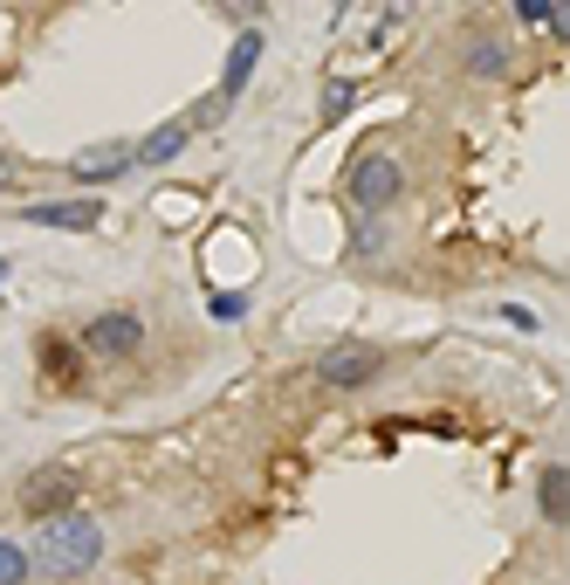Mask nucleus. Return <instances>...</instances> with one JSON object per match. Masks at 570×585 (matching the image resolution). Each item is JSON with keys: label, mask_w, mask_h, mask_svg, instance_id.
<instances>
[{"label": "nucleus", "mask_w": 570, "mask_h": 585, "mask_svg": "<svg viewBox=\"0 0 570 585\" xmlns=\"http://www.w3.org/2000/svg\"><path fill=\"white\" fill-rule=\"evenodd\" d=\"M193 125H199V117H166V125L138 145V166H173L179 152H186V138H193Z\"/></svg>", "instance_id": "6e6552de"}, {"label": "nucleus", "mask_w": 570, "mask_h": 585, "mask_svg": "<svg viewBox=\"0 0 570 585\" xmlns=\"http://www.w3.org/2000/svg\"><path fill=\"white\" fill-rule=\"evenodd\" d=\"M131 166H138V145H131V138H110V145H90L83 159H69V186L97 193V186H110V179H125Z\"/></svg>", "instance_id": "39448f33"}, {"label": "nucleus", "mask_w": 570, "mask_h": 585, "mask_svg": "<svg viewBox=\"0 0 570 585\" xmlns=\"http://www.w3.org/2000/svg\"><path fill=\"white\" fill-rule=\"evenodd\" d=\"M14 179H21V166L8 159V152H0V193H14Z\"/></svg>", "instance_id": "a211bd4d"}, {"label": "nucleus", "mask_w": 570, "mask_h": 585, "mask_svg": "<svg viewBox=\"0 0 570 585\" xmlns=\"http://www.w3.org/2000/svg\"><path fill=\"white\" fill-rule=\"evenodd\" d=\"M35 565H42L49 578H83L104 565V524L90 510H62L49 517L42 530H35Z\"/></svg>", "instance_id": "f257e3e1"}, {"label": "nucleus", "mask_w": 570, "mask_h": 585, "mask_svg": "<svg viewBox=\"0 0 570 585\" xmlns=\"http://www.w3.org/2000/svg\"><path fill=\"white\" fill-rule=\"evenodd\" d=\"M207 310H214V324H240V318H248V296H240V290H214Z\"/></svg>", "instance_id": "ddd939ff"}, {"label": "nucleus", "mask_w": 570, "mask_h": 585, "mask_svg": "<svg viewBox=\"0 0 570 585\" xmlns=\"http://www.w3.org/2000/svg\"><path fill=\"white\" fill-rule=\"evenodd\" d=\"M550 28H557V42H570V0H563V8H550Z\"/></svg>", "instance_id": "f3484780"}, {"label": "nucleus", "mask_w": 570, "mask_h": 585, "mask_svg": "<svg viewBox=\"0 0 570 585\" xmlns=\"http://www.w3.org/2000/svg\"><path fill=\"white\" fill-rule=\"evenodd\" d=\"M255 62H262V28H240V35H234V56H227V69H220L214 104H234L240 90H248V84H255Z\"/></svg>", "instance_id": "423d86ee"}, {"label": "nucleus", "mask_w": 570, "mask_h": 585, "mask_svg": "<svg viewBox=\"0 0 570 585\" xmlns=\"http://www.w3.org/2000/svg\"><path fill=\"white\" fill-rule=\"evenodd\" d=\"M21 221H28V227H69V234H90V227L104 221V201H97V193H83V201H49V207H28Z\"/></svg>", "instance_id": "0eeeda50"}, {"label": "nucleus", "mask_w": 570, "mask_h": 585, "mask_svg": "<svg viewBox=\"0 0 570 585\" xmlns=\"http://www.w3.org/2000/svg\"><path fill=\"white\" fill-rule=\"evenodd\" d=\"M385 372V351L379 344H331L316 351V386H337V393H357Z\"/></svg>", "instance_id": "7ed1b4c3"}, {"label": "nucleus", "mask_w": 570, "mask_h": 585, "mask_svg": "<svg viewBox=\"0 0 570 585\" xmlns=\"http://www.w3.org/2000/svg\"><path fill=\"white\" fill-rule=\"evenodd\" d=\"M351 104H357V84L351 76H331V84H323V125H337Z\"/></svg>", "instance_id": "f8f14e48"}, {"label": "nucleus", "mask_w": 570, "mask_h": 585, "mask_svg": "<svg viewBox=\"0 0 570 585\" xmlns=\"http://www.w3.org/2000/svg\"><path fill=\"white\" fill-rule=\"evenodd\" d=\"M537 510H543V524H563L570 517V468H543V476H537Z\"/></svg>", "instance_id": "1a4fd4ad"}, {"label": "nucleus", "mask_w": 570, "mask_h": 585, "mask_svg": "<svg viewBox=\"0 0 570 585\" xmlns=\"http://www.w3.org/2000/svg\"><path fill=\"white\" fill-rule=\"evenodd\" d=\"M83 351L90 359H131V351H145V318L138 310H104L83 331Z\"/></svg>", "instance_id": "20e7f679"}, {"label": "nucleus", "mask_w": 570, "mask_h": 585, "mask_svg": "<svg viewBox=\"0 0 570 585\" xmlns=\"http://www.w3.org/2000/svg\"><path fill=\"white\" fill-rule=\"evenodd\" d=\"M515 21H529V28H550V0H515Z\"/></svg>", "instance_id": "2eb2a0df"}, {"label": "nucleus", "mask_w": 570, "mask_h": 585, "mask_svg": "<svg viewBox=\"0 0 570 585\" xmlns=\"http://www.w3.org/2000/svg\"><path fill=\"white\" fill-rule=\"evenodd\" d=\"M468 69L474 76H509V49L488 42V35H474V42H468Z\"/></svg>", "instance_id": "9d476101"}, {"label": "nucleus", "mask_w": 570, "mask_h": 585, "mask_svg": "<svg viewBox=\"0 0 570 585\" xmlns=\"http://www.w3.org/2000/svg\"><path fill=\"white\" fill-rule=\"evenodd\" d=\"M379 248H385V227L357 221V227H351V255H379Z\"/></svg>", "instance_id": "4468645a"}, {"label": "nucleus", "mask_w": 570, "mask_h": 585, "mask_svg": "<svg viewBox=\"0 0 570 585\" xmlns=\"http://www.w3.org/2000/svg\"><path fill=\"white\" fill-rule=\"evenodd\" d=\"M35 578V558L21 552L14 537H0V585H28Z\"/></svg>", "instance_id": "9b49d317"}, {"label": "nucleus", "mask_w": 570, "mask_h": 585, "mask_svg": "<svg viewBox=\"0 0 570 585\" xmlns=\"http://www.w3.org/2000/svg\"><path fill=\"white\" fill-rule=\"evenodd\" d=\"M502 324H509V331H537V310H522V303H502Z\"/></svg>", "instance_id": "dca6fc26"}, {"label": "nucleus", "mask_w": 570, "mask_h": 585, "mask_svg": "<svg viewBox=\"0 0 570 585\" xmlns=\"http://www.w3.org/2000/svg\"><path fill=\"white\" fill-rule=\"evenodd\" d=\"M405 193V166H399V152H385V145H364L357 159H351V173H344V201L372 221V214H385L392 201Z\"/></svg>", "instance_id": "f03ea898"}]
</instances>
